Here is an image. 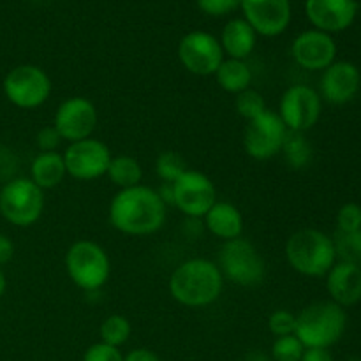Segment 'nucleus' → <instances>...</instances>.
I'll return each mask as SVG.
<instances>
[{
    "mask_svg": "<svg viewBox=\"0 0 361 361\" xmlns=\"http://www.w3.org/2000/svg\"><path fill=\"white\" fill-rule=\"evenodd\" d=\"M44 190L30 178H11L0 189V215L18 228H28L41 219Z\"/></svg>",
    "mask_w": 361,
    "mask_h": 361,
    "instance_id": "obj_7",
    "label": "nucleus"
},
{
    "mask_svg": "<svg viewBox=\"0 0 361 361\" xmlns=\"http://www.w3.org/2000/svg\"><path fill=\"white\" fill-rule=\"evenodd\" d=\"M348 326V314L335 302H316L296 316L295 335L307 348L328 349L337 344Z\"/></svg>",
    "mask_w": 361,
    "mask_h": 361,
    "instance_id": "obj_4",
    "label": "nucleus"
},
{
    "mask_svg": "<svg viewBox=\"0 0 361 361\" xmlns=\"http://www.w3.org/2000/svg\"><path fill=\"white\" fill-rule=\"evenodd\" d=\"M157 194L161 196L162 203H164L166 207H173V203H175V197H173V183L162 182L161 189L157 190Z\"/></svg>",
    "mask_w": 361,
    "mask_h": 361,
    "instance_id": "obj_39",
    "label": "nucleus"
},
{
    "mask_svg": "<svg viewBox=\"0 0 361 361\" xmlns=\"http://www.w3.org/2000/svg\"><path fill=\"white\" fill-rule=\"evenodd\" d=\"M66 271L78 288L95 293L109 281L111 263L99 243L92 240H78L66 254Z\"/></svg>",
    "mask_w": 361,
    "mask_h": 361,
    "instance_id": "obj_5",
    "label": "nucleus"
},
{
    "mask_svg": "<svg viewBox=\"0 0 361 361\" xmlns=\"http://www.w3.org/2000/svg\"><path fill=\"white\" fill-rule=\"evenodd\" d=\"M197 6L208 16H226L240 6V0H197Z\"/></svg>",
    "mask_w": 361,
    "mask_h": 361,
    "instance_id": "obj_34",
    "label": "nucleus"
},
{
    "mask_svg": "<svg viewBox=\"0 0 361 361\" xmlns=\"http://www.w3.org/2000/svg\"><path fill=\"white\" fill-rule=\"evenodd\" d=\"M286 259L305 277H323L337 263L334 238L319 229H300L286 243Z\"/></svg>",
    "mask_w": 361,
    "mask_h": 361,
    "instance_id": "obj_3",
    "label": "nucleus"
},
{
    "mask_svg": "<svg viewBox=\"0 0 361 361\" xmlns=\"http://www.w3.org/2000/svg\"><path fill=\"white\" fill-rule=\"evenodd\" d=\"M334 245L338 261L361 267V229L353 233L337 231L334 236Z\"/></svg>",
    "mask_w": 361,
    "mask_h": 361,
    "instance_id": "obj_27",
    "label": "nucleus"
},
{
    "mask_svg": "<svg viewBox=\"0 0 361 361\" xmlns=\"http://www.w3.org/2000/svg\"><path fill=\"white\" fill-rule=\"evenodd\" d=\"M288 127L277 111L264 109L259 116L249 120L243 133V148L247 155L256 161H270L281 154Z\"/></svg>",
    "mask_w": 361,
    "mask_h": 361,
    "instance_id": "obj_9",
    "label": "nucleus"
},
{
    "mask_svg": "<svg viewBox=\"0 0 361 361\" xmlns=\"http://www.w3.org/2000/svg\"><path fill=\"white\" fill-rule=\"evenodd\" d=\"M293 59L307 71H324L335 62L337 44L330 34L321 30H307L293 42Z\"/></svg>",
    "mask_w": 361,
    "mask_h": 361,
    "instance_id": "obj_16",
    "label": "nucleus"
},
{
    "mask_svg": "<svg viewBox=\"0 0 361 361\" xmlns=\"http://www.w3.org/2000/svg\"><path fill=\"white\" fill-rule=\"evenodd\" d=\"M321 95L309 85H293L282 94L279 116L295 133H307L321 118Z\"/></svg>",
    "mask_w": 361,
    "mask_h": 361,
    "instance_id": "obj_11",
    "label": "nucleus"
},
{
    "mask_svg": "<svg viewBox=\"0 0 361 361\" xmlns=\"http://www.w3.org/2000/svg\"><path fill=\"white\" fill-rule=\"evenodd\" d=\"M224 288V277L212 261L203 257L183 261L169 277V293L183 307H208L217 302Z\"/></svg>",
    "mask_w": 361,
    "mask_h": 361,
    "instance_id": "obj_2",
    "label": "nucleus"
},
{
    "mask_svg": "<svg viewBox=\"0 0 361 361\" xmlns=\"http://www.w3.org/2000/svg\"><path fill=\"white\" fill-rule=\"evenodd\" d=\"M178 59L189 73L212 76L224 62V51L219 39L203 30H194L180 41Z\"/></svg>",
    "mask_w": 361,
    "mask_h": 361,
    "instance_id": "obj_13",
    "label": "nucleus"
},
{
    "mask_svg": "<svg viewBox=\"0 0 361 361\" xmlns=\"http://www.w3.org/2000/svg\"><path fill=\"white\" fill-rule=\"evenodd\" d=\"M361 87L360 69L351 62H334L323 71L319 81L321 97L330 104H348Z\"/></svg>",
    "mask_w": 361,
    "mask_h": 361,
    "instance_id": "obj_17",
    "label": "nucleus"
},
{
    "mask_svg": "<svg viewBox=\"0 0 361 361\" xmlns=\"http://www.w3.org/2000/svg\"><path fill=\"white\" fill-rule=\"evenodd\" d=\"M130 323L127 317L120 316V314H113V316L106 317L101 323L99 334H101V342L113 345V348H120L126 344L130 337Z\"/></svg>",
    "mask_w": 361,
    "mask_h": 361,
    "instance_id": "obj_26",
    "label": "nucleus"
},
{
    "mask_svg": "<svg viewBox=\"0 0 361 361\" xmlns=\"http://www.w3.org/2000/svg\"><path fill=\"white\" fill-rule=\"evenodd\" d=\"M106 176L122 189H130V187L141 185V180H143V168H141L140 161L134 159L133 155H116L111 157L108 166V171Z\"/></svg>",
    "mask_w": 361,
    "mask_h": 361,
    "instance_id": "obj_24",
    "label": "nucleus"
},
{
    "mask_svg": "<svg viewBox=\"0 0 361 361\" xmlns=\"http://www.w3.org/2000/svg\"><path fill=\"white\" fill-rule=\"evenodd\" d=\"M235 108L240 116H243L245 120H254L267 109V102L259 92L254 88H247V90L236 94Z\"/></svg>",
    "mask_w": 361,
    "mask_h": 361,
    "instance_id": "obj_29",
    "label": "nucleus"
},
{
    "mask_svg": "<svg viewBox=\"0 0 361 361\" xmlns=\"http://www.w3.org/2000/svg\"><path fill=\"white\" fill-rule=\"evenodd\" d=\"M173 207L178 208L189 219H201L217 201V190L210 176L197 169H187L173 182Z\"/></svg>",
    "mask_w": 361,
    "mask_h": 361,
    "instance_id": "obj_10",
    "label": "nucleus"
},
{
    "mask_svg": "<svg viewBox=\"0 0 361 361\" xmlns=\"http://www.w3.org/2000/svg\"><path fill=\"white\" fill-rule=\"evenodd\" d=\"M245 361H271L264 353L261 351H250L249 355L245 356Z\"/></svg>",
    "mask_w": 361,
    "mask_h": 361,
    "instance_id": "obj_40",
    "label": "nucleus"
},
{
    "mask_svg": "<svg viewBox=\"0 0 361 361\" xmlns=\"http://www.w3.org/2000/svg\"><path fill=\"white\" fill-rule=\"evenodd\" d=\"M240 6L247 23L264 37L282 34L291 21L289 0H240Z\"/></svg>",
    "mask_w": 361,
    "mask_h": 361,
    "instance_id": "obj_15",
    "label": "nucleus"
},
{
    "mask_svg": "<svg viewBox=\"0 0 361 361\" xmlns=\"http://www.w3.org/2000/svg\"><path fill=\"white\" fill-rule=\"evenodd\" d=\"M281 152L284 155L286 164L295 171L305 169L314 155L312 145L305 137V133H295V130H288Z\"/></svg>",
    "mask_w": 361,
    "mask_h": 361,
    "instance_id": "obj_25",
    "label": "nucleus"
},
{
    "mask_svg": "<svg viewBox=\"0 0 361 361\" xmlns=\"http://www.w3.org/2000/svg\"><path fill=\"white\" fill-rule=\"evenodd\" d=\"M35 2H39V0H35Z\"/></svg>",
    "mask_w": 361,
    "mask_h": 361,
    "instance_id": "obj_42",
    "label": "nucleus"
},
{
    "mask_svg": "<svg viewBox=\"0 0 361 361\" xmlns=\"http://www.w3.org/2000/svg\"><path fill=\"white\" fill-rule=\"evenodd\" d=\"M66 175V162L59 152H41L32 161L30 180L42 190L60 185Z\"/></svg>",
    "mask_w": 361,
    "mask_h": 361,
    "instance_id": "obj_22",
    "label": "nucleus"
},
{
    "mask_svg": "<svg viewBox=\"0 0 361 361\" xmlns=\"http://www.w3.org/2000/svg\"><path fill=\"white\" fill-rule=\"evenodd\" d=\"M361 229V207L358 203H345L337 212V231L353 233Z\"/></svg>",
    "mask_w": 361,
    "mask_h": 361,
    "instance_id": "obj_31",
    "label": "nucleus"
},
{
    "mask_svg": "<svg viewBox=\"0 0 361 361\" xmlns=\"http://www.w3.org/2000/svg\"><path fill=\"white\" fill-rule=\"evenodd\" d=\"M6 288H7L6 275H4L2 268H0V298H2V295H4V293H6Z\"/></svg>",
    "mask_w": 361,
    "mask_h": 361,
    "instance_id": "obj_41",
    "label": "nucleus"
},
{
    "mask_svg": "<svg viewBox=\"0 0 361 361\" xmlns=\"http://www.w3.org/2000/svg\"><path fill=\"white\" fill-rule=\"evenodd\" d=\"M123 361H161L155 353L150 349H134L129 355L123 356Z\"/></svg>",
    "mask_w": 361,
    "mask_h": 361,
    "instance_id": "obj_38",
    "label": "nucleus"
},
{
    "mask_svg": "<svg viewBox=\"0 0 361 361\" xmlns=\"http://www.w3.org/2000/svg\"><path fill=\"white\" fill-rule=\"evenodd\" d=\"M204 228L217 238L235 240L243 233V217L238 208L228 201H215L204 215Z\"/></svg>",
    "mask_w": 361,
    "mask_h": 361,
    "instance_id": "obj_20",
    "label": "nucleus"
},
{
    "mask_svg": "<svg viewBox=\"0 0 361 361\" xmlns=\"http://www.w3.org/2000/svg\"><path fill=\"white\" fill-rule=\"evenodd\" d=\"M62 157L66 162L67 175L81 182H90L106 175L113 155L108 145L102 143L101 140L87 137L67 145Z\"/></svg>",
    "mask_w": 361,
    "mask_h": 361,
    "instance_id": "obj_12",
    "label": "nucleus"
},
{
    "mask_svg": "<svg viewBox=\"0 0 361 361\" xmlns=\"http://www.w3.org/2000/svg\"><path fill=\"white\" fill-rule=\"evenodd\" d=\"M35 143L41 152H56L59 145L62 143V137L51 123V126H46L39 130L37 136H35Z\"/></svg>",
    "mask_w": 361,
    "mask_h": 361,
    "instance_id": "obj_35",
    "label": "nucleus"
},
{
    "mask_svg": "<svg viewBox=\"0 0 361 361\" xmlns=\"http://www.w3.org/2000/svg\"><path fill=\"white\" fill-rule=\"evenodd\" d=\"M268 328L275 337H286V335H295L296 330V314L289 312L286 309H279L271 312L268 317Z\"/></svg>",
    "mask_w": 361,
    "mask_h": 361,
    "instance_id": "obj_32",
    "label": "nucleus"
},
{
    "mask_svg": "<svg viewBox=\"0 0 361 361\" xmlns=\"http://www.w3.org/2000/svg\"><path fill=\"white\" fill-rule=\"evenodd\" d=\"M166 207L157 190L147 185L122 189L109 203V224L130 236L154 235L164 226Z\"/></svg>",
    "mask_w": 361,
    "mask_h": 361,
    "instance_id": "obj_1",
    "label": "nucleus"
},
{
    "mask_svg": "<svg viewBox=\"0 0 361 361\" xmlns=\"http://www.w3.org/2000/svg\"><path fill=\"white\" fill-rule=\"evenodd\" d=\"M307 18L321 32H342L351 27L358 13L355 0H307Z\"/></svg>",
    "mask_w": 361,
    "mask_h": 361,
    "instance_id": "obj_18",
    "label": "nucleus"
},
{
    "mask_svg": "<svg viewBox=\"0 0 361 361\" xmlns=\"http://www.w3.org/2000/svg\"><path fill=\"white\" fill-rule=\"evenodd\" d=\"M97 120L99 116L94 102L88 101L87 97L74 95L60 102L53 118V127L67 143H76L92 137L97 127Z\"/></svg>",
    "mask_w": 361,
    "mask_h": 361,
    "instance_id": "obj_14",
    "label": "nucleus"
},
{
    "mask_svg": "<svg viewBox=\"0 0 361 361\" xmlns=\"http://www.w3.org/2000/svg\"><path fill=\"white\" fill-rule=\"evenodd\" d=\"M83 361H123V356L118 348H113V345L104 344V342H99V344L90 345L85 351Z\"/></svg>",
    "mask_w": 361,
    "mask_h": 361,
    "instance_id": "obj_33",
    "label": "nucleus"
},
{
    "mask_svg": "<svg viewBox=\"0 0 361 361\" xmlns=\"http://www.w3.org/2000/svg\"><path fill=\"white\" fill-rule=\"evenodd\" d=\"M14 256V243L4 233H0V267L9 263Z\"/></svg>",
    "mask_w": 361,
    "mask_h": 361,
    "instance_id": "obj_36",
    "label": "nucleus"
},
{
    "mask_svg": "<svg viewBox=\"0 0 361 361\" xmlns=\"http://www.w3.org/2000/svg\"><path fill=\"white\" fill-rule=\"evenodd\" d=\"M217 267L222 277L242 288H256L267 275V264L259 250L242 236L222 243Z\"/></svg>",
    "mask_w": 361,
    "mask_h": 361,
    "instance_id": "obj_6",
    "label": "nucleus"
},
{
    "mask_svg": "<svg viewBox=\"0 0 361 361\" xmlns=\"http://www.w3.org/2000/svg\"><path fill=\"white\" fill-rule=\"evenodd\" d=\"M155 171L164 183H173L187 171V162L178 152L166 150L155 161Z\"/></svg>",
    "mask_w": 361,
    "mask_h": 361,
    "instance_id": "obj_28",
    "label": "nucleus"
},
{
    "mask_svg": "<svg viewBox=\"0 0 361 361\" xmlns=\"http://www.w3.org/2000/svg\"><path fill=\"white\" fill-rule=\"evenodd\" d=\"M300 361H334V356L328 349L321 348H307Z\"/></svg>",
    "mask_w": 361,
    "mask_h": 361,
    "instance_id": "obj_37",
    "label": "nucleus"
},
{
    "mask_svg": "<svg viewBox=\"0 0 361 361\" xmlns=\"http://www.w3.org/2000/svg\"><path fill=\"white\" fill-rule=\"evenodd\" d=\"M219 87L229 94H240V92L250 88L252 81V71L247 66L245 60L224 59V62L219 66L217 73L214 74Z\"/></svg>",
    "mask_w": 361,
    "mask_h": 361,
    "instance_id": "obj_23",
    "label": "nucleus"
},
{
    "mask_svg": "<svg viewBox=\"0 0 361 361\" xmlns=\"http://www.w3.org/2000/svg\"><path fill=\"white\" fill-rule=\"evenodd\" d=\"M221 46L229 59L245 60L256 48V32L245 20H231L222 30Z\"/></svg>",
    "mask_w": 361,
    "mask_h": 361,
    "instance_id": "obj_21",
    "label": "nucleus"
},
{
    "mask_svg": "<svg viewBox=\"0 0 361 361\" xmlns=\"http://www.w3.org/2000/svg\"><path fill=\"white\" fill-rule=\"evenodd\" d=\"M326 289L331 302L345 307L356 305L361 300V267L338 261L326 274Z\"/></svg>",
    "mask_w": 361,
    "mask_h": 361,
    "instance_id": "obj_19",
    "label": "nucleus"
},
{
    "mask_svg": "<svg viewBox=\"0 0 361 361\" xmlns=\"http://www.w3.org/2000/svg\"><path fill=\"white\" fill-rule=\"evenodd\" d=\"M51 80L44 69L34 63L13 67L4 78V94L7 101L21 109H34L44 104L51 95Z\"/></svg>",
    "mask_w": 361,
    "mask_h": 361,
    "instance_id": "obj_8",
    "label": "nucleus"
},
{
    "mask_svg": "<svg viewBox=\"0 0 361 361\" xmlns=\"http://www.w3.org/2000/svg\"><path fill=\"white\" fill-rule=\"evenodd\" d=\"M305 351V345L300 342L296 335H286V337L275 338L271 345V358L275 361H300Z\"/></svg>",
    "mask_w": 361,
    "mask_h": 361,
    "instance_id": "obj_30",
    "label": "nucleus"
}]
</instances>
